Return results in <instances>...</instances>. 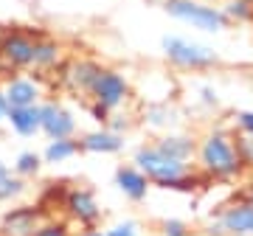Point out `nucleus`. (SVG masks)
<instances>
[{
    "instance_id": "nucleus-28",
    "label": "nucleus",
    "mask_w": 253,
    "mask_h": 236,
    "mask_svg": "<svg viewBox=\"0 0 253 236\" xmlns=\"http://www.w3.org/2000/svg\"><path fill=\"white\" fill-rule=\"evenodd\" d=\"M84 113L90 116V121L96 124V127H107V121H110V110H104L101 104H96V101H84Z\"/></svg>"
},
{
    "instance_id": "nucleus-27",
    "label": "nucleus",
    "mask_w": 253,
    "mask_h": 236,
    "mask_svg": "<svg viewBox=\"0 0 253 236\" xmlns=\"http://www.w3.org/2000/svg\"><path fill=\"white\" fill-rule=\"evenodd\" d=\"M158 228H161L158 236H191L189 222H183V219H163Z\"/></svg>"
},
{
    "instance_id": "nucleus-7",
    "label": "nucleus",
    "mask_w": 253,
    "mask_h": 236,
    "mask_svg": "<svg viewBox=\"0 0 253 236\" xmlns=\"http://www.w3.org/2000/svg\"><path fill=\"white\" fill-rule=\"evenodd\" d=\"M59 214H62L73 228H101V202L90 186H71L62 194L59 202Z\"/></svg>"
},
{
    "instance_id": "nucleus-3",
    "label": "nucleus",
    "mask_w": 253,
    "mask_h": 236,
    "mask_svg": "<svg viewBox=\"0 0 253 236\" xmlns=\"http://www.w3.org/2000/svg\"><path fill=\"white\" fill-rule=\"evenodd\" d=\"M161 51H163V59L172 65L174 71H183V73H206L219 65V54L214 48L203 45L197 39H189V37H177V34L163 37Z\"/></svg>"
},
{
    "instance_id": "nucleus-15",
    "label": "nucleus",
    "mask_w": 253,
    "mask_h": 236,
    "mask_svg": "<svg viewBox=\"0 0 253 236\" xmlns=\"http://www.w3.org/2000/svg\"><path fill=\"white\" fill-rule=\"evenodd\" d=\"M113 183H116V189L121 191L129 202H146V200H149V191L155 189L152 183H149V177H146L138 166H132V163L116 166Z\"/></svg>"
},
{
    "instance_id": "nucleus-5",
    "label": "nucleus",
    "mask_w": 253,
    "mask_h": 236,
    "mask_svg": "<svg viewBox=\"0 0 253 236\" xmlns=\"http://www.w3.org/2000/svg\"><path fill=\"white\" fill-rule=\"evenodd\" d=\"M87 101H96V104H101L104 110H110V113H118V110L132 107V101H135V87H132V82H129V76H126L124 71L104 65L101 73L96 76V82H93Z\"/></svg>"
},
{
    "instance_id": "nucleus-17",
    "label": "nucleus",
    "mask_w": 253,
    "mask_h": 236,
    "mask_svg": "<svg viewBox=\"0 0 253 236\" xmlns=\"http://www.w3.org/2000/svg\"><path fill=\"white\" fill-rule=\"evenodd\" d=\"M138 121L146 129H152L155 135H161V132H172V129L180 127V113L169 101L166 104H146V107L138 110Z\"/></svg>"
},
{
    "instance_id": "nucleus-16",
    "label": "nucleus",
    "mask_w": 253,
    "mask_h": 236,
    "mask_svg": "<svg viewBox=\"0 0 253 236\" xmlns=\"http://www.w3.org/2000/svg\"><path fill=\"white\" fill-rule=\"evenodd\" d=\"M152 144L161 149L163 155H169L174 160L183 163H194V152H197V135L186 132V129H172V132H161L152 138Z\"/></svg>"
},
{
    "instance_id": "nucleus-18",
    "label": "nucleus",
    "mask_w": 253,
    "mask_h": 236,
    "mask_svg": "<svg viewBox=\"0 0 253 236\" xmlns=\"http://www.w3.org/2000/svg\"><path fill=\"white\" fill-rule=\"evenodd\" d=\"M6 127L17 138L40 135V107H11L6 116Z\"/></svg>"
},
{
    "instance_id": "nucleus-25",
    "label": "nucleus",
    "mask_w": 253,
    "mask_h": 236,
    "mask_svg": "<svg viewBox=\"0 0 253 236\" xmlns=\"http://www.w3.org/2000/svg\"><path fill=\"white\" fill-rule=\"evenodd\" d=\"M231 129L242 135H253V110H236L231 116Z\"/></svg>"
},
{
    "instance_id": "nucleus-2",
    "label": "nucleus",
    "mask_w": 253,
    "mask_h": 236,
    "mask_svg": "<svg viewBox=\"0 0 253 236\" xmlns=\"http://www.w3.org/2000/svg\"><path fill=\"white\" fill-rule=\"evenodd\" d=\"M132 166H138L141 172L149 177L152 186L166 191H194L197 186H203V177L197 174L194 163H183L174 160L169 155H163L152 141H144L132 149Z\"/></svg>"
},
{
    "instance_id": "nucleus-26",
    "label": "nucleus",
    "mask_w": 253,
    "mask_h": 236,
    "mask_svg": "<svg viewBox=\"0 0 253 236\" xmlns=\"http://www.w3.org/2000/svg\"><path fill=\"white\" fill-rule=\"evenodd\" d=\"M197 104L206 110H217L219 107V93L214 84H200L197 87Z\"/></svg>"
},
{
    "instance_id": "nucleus-8",
    "label": "nucleus",
    "mask_w": 253,
    "mask_h": 236,
    "mask_svg": "<svg viewBox=\"0 0 253 236\" xmlns=\"http://www.w3.org/2000/svg\"><path fill=\"white\" fill-rule=\"evenodd\" d=\"M101 68H104V62L93 59V56H68L65 65L56 71V76H59L56 87H59V93H68V96H73L84 104Z\"/></svg>"
},
{
    "instance_id": "nucleus-22",
    "label": "nucleus",
    "mask_w": 253,
    "mask_h": 236,
    "mask_svg": "<svg viewBox=\"0 0 253 236\" xmlns=\"http://www.w3.org/2000/svg\"><path fill=\"white\" fill-rule=\"evenodd\" d=\"M73 234H76V231H73L71 222H68L62 214H54V217L42 219L40 228H37L31 236H73Z\"/></svg>"
},
{
    "instance_id": "nucleus-19",
    "label": "nucleus",
    "mask_w": 253,
    "mask_h": 236,
    "mask_svg": "<svg viewBox=\"0 0 253 236\" xmlns=\"http://www.w3.org/2000/svg\"><path fill=\"white\" fill-rule=\"evenodd\" d=\"M26 180H20L17 174H11V166L0 157V205H11V202H20L28 194Z\"/></svg>"
},
{
    "instance_id": "nucleus-20",
    "label": "nucleus",
    "mask_w": 253,
    "mask_h": 236,
    "mask_svg": "<svg viewBox=\"0 0 253 236\" xmlns=\"http://www.w3.org/2000/svg\"><path fill=\"white\" fill-rule=\"evenodd\" d=\"M40 155H42L45 166H62V163H71L73 157H79L82 152L76 138H56V141H48Z\"/></svg>"
},
{
    "instance_id": "nucleus-10",
    "label": "nucleus",
    "mask_w": 253,
    "mask_h": 236,
    "mask_svg": "<svg viewBox=\"0 0 253 236\" xmlns=\"http://www.w3.org/2000/svg\"><path fill=\"white\" fill-rule=\"evenodd\" d=\"M0 90L9 101V107H40V101L48 99V84L37 73H11L0 82Z\"/></svg>"
},
{
    "instance_id": "nucleus-23",
    "label": "nucleus",
    "mask_w": 253,
    "mask_h": 236,
    "mask_svg": "<svg viewBox=\"0 0 253 236\" xmlns=\"http://www.w3.org/2000/svg\"><path fill=\"white\" fill-rule=\"evenodd\" d=\"M228 23H253V0H225V6H219Z\"/></svg>"
},
{
    "instance_id": "nucleus-30",
    "label": "nucleus",
    "mask_w": 253,
    "mask_h": 236,
    "mask_svg": "<svg viewBox=\"0 0 253 236\" xmlns=\"http://www.w3.org/2000/svg\"><path fill=\"white\" fill-rule=\"evenodd\" d=\"M73 236H104V228H82Z\"/></svg>"
},
{
    "instance_id": "nucleus-31",
    "label": "nucleus",
    "mask_w": 253,
    "mask_h": 236,
    "mask_svg": "<svg viewBox=\"0 0 253 236\" xmlns=\"http://www.w3.org/2000/svg\"><path fill=\"white\" fill-rule=\"evenodd\" d=\"M3 79H6V71H3V68H0V82H3Z\"/></svg>"
},
{
    "instance_id": "nucleus-12",
    "label": "nucleus",
    "mask_w": 253,
    "mask_h": 236,
    "mask_svg": "<svg viewBox=\"0 0 253 236\" xmlns=\"http://www.w3.org/2000/svg\"><path fill=\"white\" fill-rule=\"evenodd\" d=\"M48 214L40 202H11L0 214V236H31Z\"/></svg>"
},
{
    "instance_id": "nucleus-32",
    "label": "nucleus",
    "mask_w": 253,
    "mask_h": 236,
    "mask_svg": "<svg viewBox=\"0 0 253 236\" xmlns=\"http://www.w3.org/2000/svg\"><path fill=\"white\" fill-rule=\"evenodd\" d=\"M141 236H155V234H141Z\"/></svg>"
},
{
    "instance_id": "nucleus-1",
    "label": "nucleus",
    "mask_w": 253,
    "mask_h": 236,
    "mask_svg": "<svg viewBox=\"0 0 253 236\" xmlns=\"http://www.w3.org/2000/svg\"><path fill=\"white\" fill-rule=\"evenodd\" d=\"M194 169L206 183H236L245 177L242 157L236 152V138L231 127H208L197 135Z\"/></svg>"
},
{
    "instance_id": "nucleus-29",
    "label": "nucleus",
    "mask_w": 253,
    "mask_h": 236,
    "mask_svg": "<svg viewBox=\"0 0 253 236\" xmlns=\"http://www.w3.org/2000/svg\"><path fill=\"white\" fill-rule=\"evenodd\" d=\"M9 101H6V96H3V90H0V127L6 124V116H9Z\"/></svg>"
},
{
    "instance_id": "nucleus-21",
    "label": "nucleus",
    "mask_w": 253,
    "mask_h": 236,
    "mask_svg": "<svg viewBox=\"0 0 253 236\" xmlns=\"http://www.w3.org/2000/svg\"><path fill=\"white\" fill-rule=\"evenodd\" d=\"M9 166H11V174H17L20 180H26V183L37 180L42 174V169H45L42 155L37 152V149H23V152H17Z\"/></svg>"
},
{
    "instance_id": "nucleus-33",
    "label": "nucleus",
    "mask_w": 253,
    "mask_h": 236,
    "mask_svg": "<svg viewBox=\"0 0 253 236\" xmlns=\"http://www.w3.org/2000/svg\"><path fill=\"white\" fill-rule=\"evenodd\" d=\"M191 236H194V234H191ZM197 236H208V234H197Z\"/></svg>"
},
{
    "instance_id": "nucleus-14",
    "label": "nucleus",
    "mask_w": 253,
    "mask_h": 236,
    "mask_svg": "<svg viewBox=\"0 0 253 236\" xmlns=\"http://www.w3.org/2000/svg\"><path fill=\"white\" fill-rule=\"evenodd\" d=\"M76 141H79L82 155H101V157L124 152V146H126V135H118L110 127H93L87 132L76 135Z\"/></svg>"
},
{
    "instance_id": "nucleus-4",
    "label": "nucleus",
    "mask_w": 253,
    "mask_h": 236,
    "mask_svg": "<svg viewBox=\"0 0 253 236\" xmlns=\"http://www.w3.org/2000/svg\"><path fill=\"white\" fill-rule=\"evenodd\" d=\"M163 11L172 20L186 23V26L203 31V34H219L231 26L219 6L203 3V0H163Z\"/></svg>"
},
{
    "instance_id": "nucleus-9",
    "label": "nucleus",
    "mask_w": 253,
    "mask_h": 236,
    "mask_svg": "<svg viewBox=\"0 0 253 236\" xmlns=\"http://www.w3.org/2000/svg\"><path fill=\"white\" fill-rule=\"evenodd\" d=\"M40 135H45L48 141L56 138H76L79 135V118L76 110L68 107L62 99L48 96L40 101Z\"/></svg>"
},
{
    "instance_id": "nucleus-13",
    "label": "nucleus",
    "mask_w": 253,
    "mask_h": 236,
    "mask_svg": "<svg viewBox=\"0 0 253 236\" xmlns=\"http://www.w3.org/2000/svg\"><path fill=\"white\" fill-rule=\"evenodd\" d=\"M68 56H71L68 54V45H65L59 37H51L45 31L42 37L34 39V68H31V73L42 76V79H51L65 65Z\"/></svg>"
},
{
    "instance_id": "nucleus-6",
    "label": "nucleus",
    "mask_w": 253,
    "mask_h": 236,
    "mask_svg": "<svg viewBox=\"0 0 253 236\" xmlns=\"http://www.w3.org/2000/svg\"><path fill=\"white\" fill-rule=\"evenodd\" d=\"M45 31H31V28H6L0 34V68L11 73H28L34 68V39Z\"/></svg>"
},
{
    "instance_id": "nucleus-24",
    "label": "nucleus",
    "mask_w": 253,
    "mask_h": 236,
    "mask_svg": "<svg viewBox=\"0 0 253 236\" xmlns=\"http://www.w3.org/2000/svg\"><path fill=\"white\" fill-rule=\"evenodd\" d=\"M104 236H141V225L135 219H118L110 228H104Z\"/></svg>"
},
{
    "instance_id": "nucleus-11",
    "label": "nucleus",
    "mask_w": 253,
    "mask_h": 236,
    "mask_svg": "<svg viewBox=\"0 0 253 236\" xmlns=\"http://www.w3.org/2000/svg\"><path fill=\"white\" fill-rule=\"evenodd\" d=\"M208 236H253V202L236 197L234 202L222 205L217 219L208 225Z\"/></svg>"
}]
</instances>
